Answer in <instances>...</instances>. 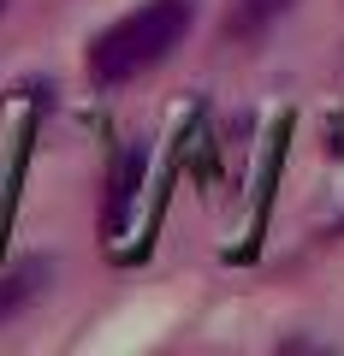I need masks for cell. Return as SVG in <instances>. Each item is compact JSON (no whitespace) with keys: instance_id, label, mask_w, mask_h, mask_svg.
Wrapping results in <instances>:
<instances>
[{"instance_id":"1","label":"cell","mask_w":344,"mask_h":356,"mask_svg":"<svg viewBox=\"0 0 344 356\" xmlns=\"http://www.w3.org/2000/svg\"><path fill=\"white\" fill-rule=\"evenodd\" d=\"M190 18H196V0H149V6H137L131 18H119L113 30H101L90 42V77L95 83H131V77H142L149 65H161L184 42Z\"/></svg>"},{"instance_id":"2","label":"cell","mask_w":344,"mask_h":356,"mask_svg":"<svg viewBox=\"0 0 344 356\" xmlns=\"http://www.w3.org/2000/svg\"><path fill=\"white\" fill-rule=\"evenodd\" d=\"M42 285H48V261H24V267H13V273L0 280V321L24 315V309L42 297Z\"/></svg>"},{"instance_id":"3","label":"cell","mask_w":344,"mask_h":356,"mask_svg":"<svg viewBox=\"0 0 344 356\" xmlns=\"http://www.w3.org/2000/svg\"><path fill=\"white\" fill-rule=\"evenodd\" d=\"M291 6H297V0H238V6H231V24H226V30H231L238 42H249V36H261L273 18H285Z\"/></svg>"}]
</instances>
